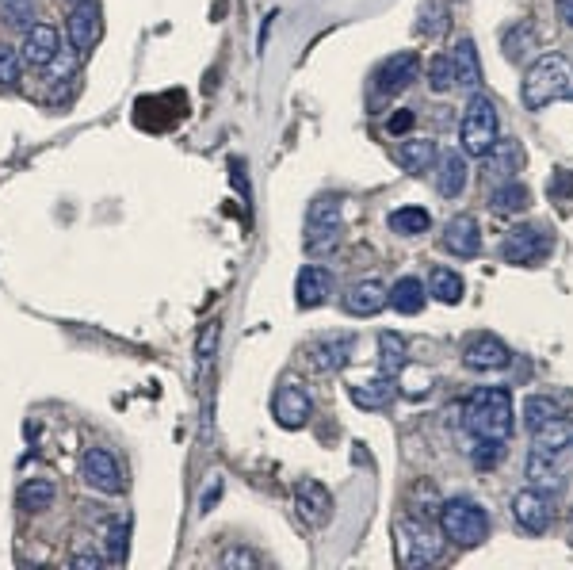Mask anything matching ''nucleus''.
<instances>
[{
    "label": "nucleus",
    "mask_w": 573,
    "mask_h": 570,
    "mask_svg": "<svg viewBox=\"0 0 573 570\" xmlns=\"http://www.w3.org/2000/svg\"><path fill=\"white\" fill-rule=\"evenodd\" d=\"M520 100H524L528 111H543L547 104L573 100V66L562 54H539L528 73H524Z\"/></svg>",
    "instance_id": "obj_1"
},
{
    "label": "nucleus",
    "mask_w": 573,
    "mask_h": 570,
    "mask_svg": "<svg viewBox=\"0 0 573 570\" xmlns=\"http://www.w3.org/2000/svg\"><path fill=\"white\" fill-rule=\"evenodd\" d=\"M463 421H467V429L474 437L509 440L512 429H516L512 395L505 387H478L467 406H463Z\"/></svg>",
    "instance_id": "obj_2"
},
{
    "label": "nucleus",
    "mask_w": 573,
    "mask_h": 570,
    "mask_svg": "<svg viewBox=\"0 0 573 570\" xmlns=\"http://www.w3.org/2000/svg\"><path fill=\"white\" fill-rule=\"evenodd\" d=\"M440 551H444V532H436L425 517L405 513L394 525V555L402 567H428L440 559Z\"/></svg>",
    "instance_id": "obj_3"
},
{
    "label": "nucleus",
    "mask_w": 573,
    "mask_h": 570,
    "mask_svg": "<svg viewBox=\"0 0 573 570\" xmlns=\"http://www.w3.org/2000/svg\"><path fill=\"white\" fill-rule=\"evenodd\" d=\"M440 532L459 548H478L489 536V513L474 498H447L440 505Z\"/></svg>",
    "instance_id": "obj_4"
},
{
    "label": "nucleus",
    "mask_w": 573,
    "mask_h": 570,
    "mask_svg": "<svg viewBox=\"0 0 573 570\" xmlns=\"http://www.w3.org/2000/svg\"><path fill=\"white\" fill-rule=\"evenodd\" d=\"M501 138V115L493 108V100L474 92L470 96L467 111H463V123H459V142H463V154L467 157H486L493 150V142Z\"/></svg>",
    "instance_id": "obj_5"
},
{
    "label": "nucleus",
    "mask_w": 573,
    "mask_h": 570,
    "mask_svg": "<svg viewBox=\"0 0 573 570\" xmlns=\"http://www.w3.org/2000/svg\"><path fill=\"white\" fill-rule=\"evenodd\" d=\"M417 77H421V58L413 50H398L386 62H379V69L371 73V85H375V96H398Z\"/></svg>",
    "instance_id": "obj_6"
},
{
    "label": "nucleus",
    "mask_w": 573,
    "mask_h": 570,
    "mask_svg": "<svg viewBox=\"0 0 573 570\" xmlns=\"http://www.w3.org/2000/svg\"><path fill=\"white\" fill-rule=\"evenodd\" d=\"M81 479H85V486L100 490V494H111V498L127 490L123 467H119V460L107 448H85V456H81Z\"/></svg>",
    "instance_id": "obj_7"
},
{
    "label": "nucleus",
    "mask_w": 573,
    "mask_h": 570,
    "mask_svg": "<svg viewBox=\"0 0 573 570\" xmlns=\"http://www.w3.org/2000/svg\"><path fill=\"white\" fill-rule=\"evenodd\" d=\"M65 35H69V46L81 58L92 54V46L100 43V35H104V12H100V4L96 0H77L73 12H69V23H65Z\"/></svg>",
    "instance_id": "obj_8"
},
{
    "label": "nucleus",
    "mask_w": 573,
    "mask_h": 570,
    "mask_svg": "<svg viewBox=\"0 0 573 570\" xmlns=\"http://www.w3.org/2000/svg\"><path fill=\"white\" fill-rule=\"evenodd\" d=\"M551 245L554 238L543 226H516V230H509L505 245H501V257L509 264H539L551 253Z\"/></svg>",
    "instance_id": "obj_9"
},
{
    "label": "nucleus",
    "mask_w": 573,
    "mask_h": 570,
    "mask_svg": "<svg viewBox=\"0 0 573 570\" xmlns=\"http://www.w3.org/2000/svg\"><path fill=\"white\" fill-rule=\"evenodd\" d=\"M512 517H516V525L531 532V536H539V532H547L554 521V509H551V498L543 494V490H516L512 494Z\"/></svg>",
    "instance_id": "obj_10"
},
{
    "label": "nucleus",
    "mask_w": 573,
    "mask_h": 570,
    "mask_svg": "<svg viewBox=\"0 0 573 570\" xmlns=\"http://www.w3.org/2000/svg\"><path fill=\"white\" fill-rule=\"evenodd\" d=\"M272 414H276V421L283 429H302L310 421V414H314L310 391L302 383H295V379H287L276 391V398H272Z\"/></svg>",
    "instance_id": "obj_11"
},
{
    "label": "nucleus",
    "mask_w": 573,
    "mask_h": 570,
    "mask_svg": "<svg viewBox=\"0 0 573 570\" xmlns=\"http://www.w3.org/2000/svg\"><path fill=\"white\" fill-rule=\"evenodd\" d=\"M463 364H467L470 372H501V368L512 364V352L501 337L478 333V337H470L467 349H463Z\"/></svg>",
    "instance_id": "obj_12"
},
{
    "label": "nucleus",
    "mask_w": 573,
    "mask_h": 570,
    "mask_svg": "<svg viewBox=\"0 0 573 570\" xmlns=\"http://www.w3.org/2000/svg\"><path fill=\"white\" fill-rule=\"evenodd\" d=\"M295 509L306 525H329L333 517V494L318 483V479H298L295 483Z\"/></svg>",
    "instance_id": "obj_13"
},
{
    "label": "nucleus",
    "mask_w": 573,
    "mask_h": 570,
    "mask_svg": "<svg viewBox=\"0 0 573 570\" xmlns=\"http://www.w3.org/2000/svg\"><path fill=\"white\" fill-rule=\"evenodd\" d=\"M482 169H486V180H493V184L516 180V173L524 169V146L516 138H497L493 150L482 157Z\"/></svg>",
    "instance_id": "obj_14"
},
{
    "label": "nucleus",
    "mask_w": 573,
    "mask_h": 570,
    "mask_svg": "<svg viewBox=\"0 0 573 570\" xmlns=\"http://www.w3.org/2000/svg\"><path fill=\"white\" fill-rule=\"evenodd\" d=\"M348 395H352V402H356L360 410L379 414V410H390V406H394V398H398V379L379 372V375H371V379H363V383H352Z\"/></svg>",
    "instance_id": "obj_15"
},
{
    "label": "nucleus",
    "mask_w": 573,
    "mask_h": 570,
    "mask_svg": "<svg viewBox=\"0 0 573 570\" xmlns=\"http://www.w3.org/2000/svg\"><path fill=\"white\" fill-rule=\"evenodd\" d=\"M444 249L451 257H459V261L478 257V249H482V226H478V219H474V215H455V219H447Z\"/></svg>",
    "instance_id": "obj_16"
},
{
    "label": "nucleus",
    "mask_w": 573,
    "mask_h": 570,
    "mask_svg": "<svg viewBox=\"0 0 573 570\" xmlns=\"http://www.w3.org/2000/svg\"><path fill=\"white\" fill-rule=\"evenodd\" d=\"M58 46H62L58 27H50V23H31V27H27V35H23V46H20L23 66L46 69L50 66V58L58 54Z\"/></svg>",
    "instance_id": "obj_17"
},
{
    "label": "nucleus",
    "mask_w": 573,
    "mask_h": 570,
    "mask_svg": "<svg viewBox=\"0 0 573 570\" xmlns=\"http://www.w3.org/2000/svg\"><path fill=\"white\" fill-rule=\"evenodd\" d=\"M344 310L352 314V318H375L379 310L390 307V287H382L379 280H360V284H352L344 291Z\"/></svg>",
    "instance_id": "obj_18"
},
{
    "label": "nucleus",
    "mask_w": 573,
    "mask_h": 570,
    "mask_svg": "<svg viewBox=\"0 0 573 570\" xmlns=\"http://www.w3.org/2000/svg\"><path fill=\"white\" fill-rule=\"evenodd\" d=\"M329 295H333V276H329V268H321V264H306L295 280L298 307L314 310V307H321Z\"/></svg>",
    "instance_id": "obj_19"
},
{
    "label": "nucleus",
    "mask_w": 573,
    "mask_h": 570,
    "mask_svg": "<svg viewBox=\"0 0 573 570\" xmlns=\"http://www.w3.org/2000/svg\"><path fill=\"white\" fill-rule=\"evenodd\" d=\"M451 69H455V88H463L470 96L482 88V62H478L474 39H459V46L451 50Z\"/></svg>",
    "instance_id": "obj_20"
},
{
    "label": "nucleus",
    "mask_w": 573,
    "mask_h": 570,
    "mask_svg": "<svg viewBox=\"0 0 573 570\" xmlns=\"http://www.w3.org/2000/svg\"><path fill=\"white\" fill-rule=\"evenodd\" d=\"M528 479L535 483V490H562L566 486V475H562V452H539L531 448L528 456Z\"/></svg>",
    "instance_id": "obj_21"
},
{
    "label": "nucleus",
    "mask_w": 573,
    "mask_h": 570,
    "mask_svg": "<svg viewBox=\"0 0 573 570\" xmlns=\"http://www.w3.org/2000/svg\"><path fill=\"white\" fill-rule=\"evenodd\" d=\"M467 180H470L467 154L447 150V154L440 157V173H436V188H440V196L459 199V196H463V188H467Z\"/></svg>",
    "instance_id": "obj_22"
},
{
    "label": "nucleus",
    "mask_w": 573,
    "mask_h": 570,
    "mask_svg": "<svg viewBox=\"0 0 573 570\" xmlns=\"http://www.w3.org/2000/svg\"><path fill=\"white\" fill-rule=\"evenodd\" d=\"M352 337L348 333H340V337H325L318 341L314 349H310V360H314V368L318 372H340L344 364H348V356H352Z\"/></svg>",
    "instance_id": "obj_23"
},
{
    "label": "nucleus",
    "mask_w": 573,
    "mask_h": 570,
    "mask_svg": "<svg viewBox=\"0 0 573 570\" xmlns=\"http://www.w3.org/2000/svg\"><path fill=\"white\" fill-rule=\"evenodd\" d=\"M489 207L497 215H524L531 207V192L520 184V180H505V184H493L489 192Z\"/></svg>",
    "instance_id": "obj_24"
},
{
    "label": "nucleus",
    "mask_w": 573,
    "mask_h": 570,
    "mask_svg": "<svg viewBox=\"0 0 573 570\" xmlns=\"http://www.w3.org/2000/svg\"><path fill=\"white\" fill-rule=\"evenodd\" d=\"M425 303H428V287L417 276H402L398 284L390 287V307L398 310V314H421Z\"/></svg>",
    "instance_id": "obj_25"
},
{
    "label": "nucleus",
    "mask_w": 573,
    "mask_h": 570,
    "mask_svg": "<svg viewBox=\"0 0 573 570\" xmlns=\"http://www.w3.org/2000/svg\"><path fill=\"white\" fill-rule=\"evenodd\" d=\"M394 157L405 173H428L436 165V142L432 138H405Z\"/></svg>",
    "instance_id": "obj_26"
},
{
    "label": "nucleus",
    "mask_w": 573,
    "mask_h": 570,
    "mask_svg": "<svg viewBox=\"0 0 573 570\" xmlns=\"http://www.w3.org/2000/svg\"><path fill=\"white\" fill-rule=\"evenodd\" d=\"M501 50H505V58L509 62H524L531 58L535 50H539V35H535V27L528 20H520L516 27L505 31V39H501Z\"/></svg>",
    "instance_id": "obj_27"
},
{
    "label": "nucleus",
    "mask_w": 573,
    "mask_h": 570,
    "mask_svg": "<svg viewBox=\"0 0 573 570\" xmlns=\"http://www.w3.org/2000/svg\"><path fill=\"white\" fill-rule=\"evenodd\" d=\"M463 291H467V284H463V276H459L455 268H444V264L432 268V276H428V295H432V299L455 307V303L463 299Z\"/></svg>",
    "instance_id": "obj_28"
},
{
    "label": "nucleus",
    "mask_w": 573,
    "mask_h": 570,
    "mask_svg": "<svg viewBox=\"0 0 573 570\" xmlns=\"http://www.w3.org/2000/svg\"><path fill=\"white\" fill-rule=\"evenodd\" d=\"M531 437H535V448H539V452H566L573 444V421H566V417L558 414L554 421L539 425Z\"/></svg>",
    "instance_id": "obj_29"
},
{
    "label": "nucleus",
    "mask_w": 573,
    "mask_h": 570,
    "mask_svg": "<svg viewBox=\"0 0 573 570\" xmlns=\"http://www.w3.org/2000/svg\"><path fill=\"white\" fill-rule=\"evenodd\" d=\"M390 230L398 234V238H421L428 234V226H432V215H428L425 207H398V211H390Z\"/></svg>",
    "instance_id": "obj_30"
},
{
    "label": "nucleus",
    "mask_w": 573,
    "mask_h": 570,
    "mask_svg": "<svg viewBox=\"0 0 573 570\" xmlns=\"http://www.w3.org/2000/svg\"><path fill=\"white\" fill-rule=\"evenodd\" d=\"M54 498H58V486L50 483V479H27V483L20 486V509L23 513H46L50 505H54Z\"/></svg>",
    "instance_id": "obj_31"
},
{
    "label": "nucleus",
    "mask_w": 573,
    "mask_h": 570,
    "mask_svg": "<svg viewBox=\"0 0 573 570\" xmlns=\"http://www.w3.org/2000/svg\"><path fill=\"white\" fill-rule=\"evenodd\" d=\"M306 253L310 257H325L340 245V222H306Z\"/></svg>",
    "instance_id": "obj_32"
},
{
    "label": "nucleus",
    "mask_w": 573,
    "mask_h": 570,
    "mask_svg": "<svg viewBox=\"0 0 573 570\" xmlns=\"http://www.w3.org/2000/svg\"><path fill=\"white\" fill-rule=\"evenodd\" d=\"M402 368H405V337L394 333V329H386V333H379V372L398 375Z\"/></svg>",
    "instance_id": "obj_33"
},
{
    "label": "nucleus",
    "mask_w": 573,
    "mask_h": 570,
    "mask_svg": "<svg viewBox=\"0 0 573 570\" xmlns=\"http://www.w3.org/2000/svg\"><path fill=\"white\" fill-rule=\"evenodd\" d=\"M562 414V402L551 395H528L524 398V425H528L531 433L539 429V425H547L554 417Z\"/></svg>",
    "instance_id": "obj_34"
},
{
    "label": "nucleus",
    "mask_w": 573,
    "mask_h": 570,
    "mask_svg": "<svg viewBox=\"0 0 573 570\" xmlns=\"http://www.w3.org/2000/svg\"><path fill=\"white\" fill-rule=\"evenodd\" d=\"M440 498H436V486L432 483H425V479H421V483L413 486V494H409V513H413V517H425V521H432V517H436V513H440Z\"/></svg>",
    "instance_id": "obj_35"
},
{
    "label": "nucleus",
    "mask_w": 573,
    "mask_h": 570,
    "mask_svg": "<svg viewBox=\"0 0 573 570\" xmlns=\"http://www.w3.org/2000/svg\"><path fill=\"white\" fill-rule=\"evenodd\" d=\"M470 460L478 471H489V467H497V463L505 460V440H486V437H474V444L467 448Z\"/></svg>",
    "instance_id": "obj_36"
},
{
    "label": "nucleus",
    "mask_w": 573,
    "mask_h": 570,
    "mask_svg": "<svg viewBox=\"0 0 573 570\" xmlns=\"http://www.w3.org/2000/svg\"><path fill=\"white\" fill-rule=\"evenodd\" d=\"M0 20L16 31H27L35 20V0H0Z\"/></svg>",
    "instance_id": "obj_37"
},
{
    "label": "nucleus",
    "mask_w": 573,
    "mask_h": 570,
    "mask_svg": "<svg viewBox=\"0 0 573 570\" xmlns=\"http://www.w3.org/2000/svg\"><path fill=\"white\" fill-rule=\"evenodd\" d=\"M428 88H432V92H451V88H455L451 54H436V58L428 62Z\"/></svg>",
    "instance_id": "obj_38"
},
{
    "label": "nucleus",
    "mask_w": 573,
    "mask_h": 570,
    "mask_svg": "<svg viewBox=\"0 0 573 570\" xmlns=\"http://www.w3.org/2000/svg\"><path fill=\"white\" fill-rule=\"evenodd\" d=\"M20 73H23L20 50H16V46L0 43V88H16V85H20Z\"/></svg>",
    "instance_id": "obj_39"
},
{
    "label": "nucleus",
    "mask_w": 573,
    "mask_h": 570,
    "mask_svg": "<svg viewBox=\"0 0 573 570\" xmlns=\"http://www.w3.org/2000/svg\"><path fill=\"white\" fill-rule=\"evenodd\" d=\"M127 540H130V525L127 521H115L107 532V563H123L127 559Z\"/></svg>",
    "instance_id": "obj_40"
},
{
    "label": "nucleus",
    "mask_w": 573,
    "mask_h": 570,
    "mask_svg": "<svg viewBox=\"0 0 573 570\" xmlns=\"http://www.w3.org/2000/svg\"><path fill=\"white\" fill-rule=\"evenodd\" d=\"M306 222H340V196H318L314 199Z\"/></svg>",
    "instance_id": "obj_41"
},
{
    "label": "nucleus",
    "mask_w": 573,
    "mask_h": 570,
    "mask_svg": "<svg viewBox=\"0 0 573 570\" xmlns=\"http://www.w3.org/2000/svg\"><path fill=\"white\" fill-rule=\"evenodd\" d=\"M444 0H428L425 8H421V31H428V35H440L444 31Z\"/></svg>",
    "instance_id": "obj_42"
},
{
    "label": "nucleus",
    "mask_w": 573,
    "mask_h": 570,
    "mask_svg": "<svg viewBox=\"0 0 573 570\" xmlns=\"http://www.w3.org/2000/svg\"><path fill=\"white\" fill-rule=\"evenodd\" d=\"M77 62H81V54H77V50H73V46H69V54H62V46H58V54H54V58H50V77H54V81H58V77H73V73H77Z\"/></svg>",
    "instance_id": "obj_43"
},
{
    "label": "nucleus",
    "mask_w": 573,
    "mask_h": 570,
    "mask_svg": "<svg viewBox=\"0 0 573 570\" xmlns=\"http://www.w3.org/2000/svg\"><path fill=\"white\" fill-rule=\"evenodd\" d=\"M222 567L226 570H256L260 567V559H256L249 548H230L222 555Z\"/></svg>",
    "instance_id": "obj_44"
},
{
    "label": "nucleus",
    "mask_w": 573,
    "mask_h": 570,
    "mask_svg": "<svg viewBox=\"0 0 573 570\" xmlns=\"http://www.w3.org/2000/svg\"><path fill=\"white\" fill-rule=\"evenodd\" d=\"M413 123H417V115H413L409 108H398L394 115H390V119H386V131L398 138V134H409V131H413Z\"/></svg>",
    "instance_id": "obj_45"
},
{
    "label": "nucleus",
    "mask_w": 573,
    "mask_h": 570,
    "mask_svg": "<svg viewBox=\"0 0 573 570\" xmlns=\"http://www.w3.org/2000/svg\"><path fill=\"white\" fill-rule=\"evenodd\" d=\"M547 192H551L554 199L570 196V192H573V173H570V169H558V173H554V180L547 184Z\"/></svg>",
    "instance_id": "obj_46"
},
{
    "label": "nucleus",
    "mask_w": 573,
    "mask_h": 570,
    "mask_svg": "<svg viewBox=\"0 0 573 570\" xmlns=\"http://www.w3.org/2000/svg\"><path fill=\"white\" fill-rule=\"evenodd\" d=\"M214 345H218V322H211V326L203 329V337H199V360H203V364L211 360Z\"/></svg>",
    "instance_id": "obj_47"
},
{
    "label": "nucleus",
    "mask_w": 573,
    "mask_h": 570,
    "mask_svg": "<svg viewBox=\"0 0 573 570\" xmlns=\"http://www.w3.org/2000/svg\"><path fill=\"white\" fill-rule=\"evenodd\" d=\"M69 563H73L77 570H100L104 567V555H73Z\"/></svg>",
    "instance_id": "obj_48"
},
{
    "label": "nucleus",
    "mask_w": 573,
    "mask_h": 570,
    "mask_svg": "<svg viewBox=\"0 0 573 570\" xmlns=\"http://www.w3.org/2000/svg\"><path fill=\"white\" fill-rule=\"evenodd\" d=\"M558 16L573 27V0H558Z\"/></svg>",
    "instance_id": "obj_49"
}]
</instances>
